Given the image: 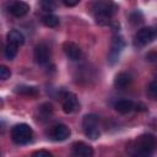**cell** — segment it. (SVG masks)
I'll list each match as a JSON object with an SVG mask.
<instances>
[{
  "mask_svg": "<svg viewBox=\"0 0 157 157\" xmlns=\"http://www.w3.org/2000/svg\"><path fill=\"white\" fill-rule=\"evenodd\" d=\"M91 11L94 13L97 23L104 26L110 22V17L115 13L117 6L112 0H93L90 4Z\"/></svg>",
  "mask_w": 157,
  "mask_h": 157,
  "instance_id": "1",
  "label": "cell"
},
{
  "mask_svg": "<svg viewBox=\"0 0 157 157\" xmlns=\"http://www.w3.org/2000/svg\"><path fill=\"white\" fill-rule=\"evenodd\" d=\"M157 146V140L151 134H144L139 136L134 142V150L135 155L140 156H148L153 152V150Z\"/></svg>",
  "mask_w": 157,
  "mask_h": 157,
  "instance_id": "2",
  "label": "cell"
},
{
  "mask_svg": "<svg viewBox=\"0 0 157 157\" xmlns=\"http://www.w3.org/2000/svg\"><path fill=\"white\" fill-rule=\"evenodd\" d=\"M32 136H33V131L28 124H25V123L16 124L11 129V139L17 145L28 144L32 140Z\"/></svg>",
  "mask_w": 157,
  "mask_h": 157,
  "instance_id": "3",
  "label": "cell"
},
{
  "mask_svg": "<svg viewBox=\"0 0 157 157\" xmlns=\"http://www.w3.org/2000/svg\"><path fill=\"white\" fill-rule=\"evenodd\" d=\"M82 130L88 139H98L101 134L98 129V117L96 114H86L82 119Z\"/></svg>",
  "mask_w": 157,
  "mask_h": 157,
  "instance_id": "4",
  "label": "cell"
},
{
  "mask_svg": "<svg viewBox=\"0 0 157 157\" xmlns=\"http://www.w3.org/2000/svg\"><path fill=\"white\" fill-rule=\"evenodd\" d=\"M34 61L38 65H47L50 60V49L45 43H39L34 47L33 50Z\"/></svg>",
  "mask_w": 157,
  "mask_h": 157,
  "instance_id": "5",
  "label": "cell"
},
{
  "mask_svg": "<svg viewBox=\"0 0 157 157\" xmlns=\"http://www.w3.org/2000/svg\"><path fill=\"white\" fill-rule=\"evenodd\" d=\"M78 99H77V96L72 92H66L64 96H63V99H61V108H63V112L66 113V114H71L74 112H76L78 109Z\"/></svg>",
  "mask_w": 157,
  "mask_h": 157,
  "instance_id": "6",
  "label": "cell"
},
{
  "mask_svg": "<svg viewBox=\"0 0 157 157\" xmlns=\"http://www.w3.org/2000/svg\"><path fill=\"white\" fill-rule=\"evenodd\" d=\"M63 50H64L66 58L69 60H71V61H77L82 56L81 48L74 42H65L63 44Z\"/></svg>",
  "mask_w": 157,
  "mask_h": 157,
  "instance_id": "7",
  "label": "cell"
},
{
  "mask_svg": "<svg viewBox=\"0 0 157 157\" xmlns=\"http://www.w3.org/2000/svg\"><path fill=\"white\" fill-rule=\"evenodd\" d=\"M125 43L123 40V38L120 36H114L113 39H112V45H110V52H109V61L110 64H114L118 58H119V54L120 52L123 50Z\"/></svg>",
  "mask_w": 157,
  "mask_h": 157,
  "instance_id": "8",
  "label": "cell"
},
{
  "mask_svg": "<svg viewBox=\"0 0 157 157\" xmlns=\"http://www.w3.org/2000/svg\"><path fill=\"white\" fill-rule=\"evenodd\" d=\"M153 38H155V31L151 27H142L135 34V40L140 45L150 44L153 40Z\"/></svg>",
  "mask_w": 157,
  "mask_h": 157,
  "instance_id": "9",
  "label": "cell"
},
{
  "mask_svg": "<svg viewBox=\"0 0 157 157\" xmlns=\"http://www.w3.org/2000/svg\"><path fill=\"white\" fill-rule=\"evenodd\" d=\"M72 153L78 157H91L93 156V148L82 141H76L72 144Z\"/></svg>",
  "mask_w": 157,
  "mask_h": 157,
  "instance_id": "10",
  "label": "cell"
},
{
  "mask_svg": "<svg viewBox=\"0 0 157 157\" xmlns=\"http://www.w3.org/2000/svg\"><path fill=\"white\" fill-rule=\"evenodd\" d=\"M9 11L15 17H23L29 11V5L25 1H15L10 5Z\"/></svg>",
  "mask_w": 157,
  "mask_h": 157,
  "instance_id": "11",
  "label": "cell"
},
{
  "mask_svg": "<svg viewBox=\"0 0 157 157\" xmlns=\"http://www.w3.org/2000/svg\"><path fill=\"white\" fill-rule=\"evenodd\" d=\"M70 134H71L70 128L66 126L65 124H58L52 130V137L55 141H64L70 136Z\"/></svg>",
  "mask_w": 157,
  "mask_h": 157,
  "instance_id": "12",
  "label": "cell"
},
{
  "mask_svg": "<svg viewBox=\"0 0 157 157\" xmlns=\"http://www.w3.org/2000/svg\"><path fill=\"white\" fill-rule=\"evenodd\" d=\"M135 104L130 99H120L115 104H114V109L120 113V114H126V113H130L132 109H134Z\"/></svg>",
  "mask_w": 157,
  "mask_h": 157,
  "instance_id": "13",
  "label": "cell"
},
{
  "mask_svg": "<svg viewBox=\"0 0 157 157\" xmlns=\"http://www.w3.org/2000/svg\"><path fill=\"white\" fill-rule=\"evenodd\" d=\"M53 115V105L50 103H43L40 107H38V120L39 121H47Z\"/></svg>",
  "mask_w": 157,
  "mask_h": 157,
  "instance_id": "14",
  "label": "cell"
},
{
  "mask_svg": "<svg viewBox=\"0 0 157 157\" xmlns=\"http://www.w3.org/2000/svg\"><path fill=\"white\" fill-rule=\"evenodd\" d=\"M130 82H131V76L126 72H119L114 78V86L119 90L128 87L130 85Z\"/></svg>",
  "mask_w": 157,
  "mask_h": 157,
  "instance_id": "15",
  "label": "cell"
},
{
  "mask_svg": "<svg viewBox=\"0 0 157 157\" xmlns=\"http://www.w3.org/2000/svg\"><path fill=\"white\" fill-rule=\"evenodd\" d=\"M6 38H7V42L13 43V44H16V45H18V47L25 43V37H23V34H22L20 31H17V29L10 31V32L7 33V36H6Z\"/></svg>",
  "mask_w": 157,
  "mask_h": 157,
  "instance_id": "16",
  "label": "cell"
},
{
  "mask_svg": "<svg viewBox=\"0 0 157 157\" xmlns=\"http://www.w3.org/2000/svg\"><path fill=\"white\" fill-rule=\"evenodd\" d=\"M15 92L18 94H23V96H37L38 94V90L37 87L33 86H25V85H20L15 87Z\"/></svg>",
  "mask_w": 157,
  "mask_h": 157,
  "instance_id": "17",
  "label": "cell"
},
{
  "mask_svg": "<svg viewBox=\"0 0 157 157\" xmlns=\"http://www.w3.org/2000/svg\"><path fill=\"white\" fill-rule=\"evenodd\" d=\"M59 22H60L59 17L56 15H53V13H47L42 17V23L47 27H50V28L56 27L59 25Z\"/></svg>",
  "mask_w": 157,
  "mask_h": 157,
  "instance_id": "18",
  "label": "cell"
},
{
  "mask_svg": "<svg viewBox=\"0 0 157 157\" xmlns=\"http://www.w3.org/2000/svg\"><path fill=\"white\" fill-rule=\"evenodd\" d=\"M17 48H18V45L7 42V44L5 45V49H4V54H5V56H6L7 60H12V59L16 56V54H17Z\"/></svg>",
  "mask_w": 157,
  "mask_h": 157,
  "instance_id": "19",
  "label": "cell"
},
{
  "mask_svg": "<svg viewBox=\"0 0 157 157\" xmlns=\"http://www.w3.org/2000/svg\"><path fill=\"white\" fill-rule=\"evenodd\" d=\"M147 93L151 98L157 99V81H152L147 86Z\"/></svg>",
  "mask_w": 157,
  "mask_h": 157,
  "instance_id": "20",
  "label": "cell"
},
{
  "mask_svg": "<svg viewBox=\"0 0 157 157\" xmlns=\"http://www.w3.org/2000/svg\"><path fill=\"white\" fill-rule=\"evenodd\" d=\"M40 5H42L43 10H45V11H53L55 9L54 0H40Z\"/></svg>",
  "mask_w": 157,
  "mask_h": 157,
  "instance_id": "21",
  "label": "cell"
},
{
  "mask_svg": "<svg viewBox=\"0 0 157 157\" xmlns=\"http://www.w3.org/2000/svg\"><path fill=\"white\" fill-rule=\"evenodd\" d=\"M10 76H11L10 69H9L7 66H5V65H1V66H0V78H1L2 81H5V80L10 78Z\"/></svg>",
  "mask_w": 157,
  "mask_h": 157,
  "instance_id": "22",
  "label": "cell"
},
{
  "mask_svg": "<svg viewBox=\"0 0 157 157\" xmlns=\"http://www.w3.org/2000/svg\"><path fill=\"white\" fill-rule=\"evenodd\" d=\"M33 157H52V153L49 151H45V150H39V151H36L32 153Z\"/></svg>",
  "mask_w": 157,
  "mask_h": 157,
  "instance_id": "23",
  "label": "cell"
},
{
  "mask_svg": "<svg viewBox=\"0 0 157 157\" xmlns=\"http://www.w3.org/2000/svg\"><path fill=\"white\" fill-rule=\"evenodd\" d=\"M80 2V0H63V4L67 7H72V6H76L77 4Z\"/></svg>",
  "mask_w": 157,
  "mask_h": 157,
  "instance_id": "24",
  "label": "cell"
}]
</instances>
